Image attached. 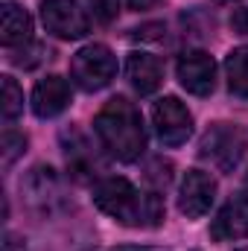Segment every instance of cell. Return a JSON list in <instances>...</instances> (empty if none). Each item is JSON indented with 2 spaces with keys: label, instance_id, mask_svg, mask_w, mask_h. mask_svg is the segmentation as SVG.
<instances>
[{
  "label": "cell",
  "instance_id": "6da1fadb",
  "mask_svg": "<svg viewBox=\"0 0 248 251\" xmlns=\"http://www.w3.org/2000/svg\"><path fill=\"white\" fill-rule=\"evenodd\" d=\"M94 204L128 228H158L164 222V199L155 190H137L128 178L105 176L94 181Z\"/></svg>",
  "mask_w": 248,
  "mask_h": 251
},
{
  "label": "cell",
  "instance_id": "7a4b0ae2",
  "mask_svg": "<svg viewBox=\"0 0 248 251\" xmlns=\"http://www.w3.org/2000/svg\"><path fill=\"white\" fill-rule=\"evenodd\" d=\"M94 131L99 146L123 164L137 161L146 149L143 117L134 108V102H128L125 97H114L99 108V114L94 117Z\"/></svg>",
  "mask_w": 248,
  "mask_h": 251
},
{
  "label": "cell",
  "instance_id": "3957f363",
  "mask_svg": "<svg viewBox=\"0 0 248 251\" xmlns=\"http://www.w3.org/2000/svg\"><path fill=\"white\" fill-rule=\"evenodd\" d=\"M21 196L29 213H35L38 219H53L62 216L64 210H70V196L64 190V181L59 178V173L47 164L32 167L24 181H21Z\"/></svg>",
  "mask_w": 248,
  "mask_h": 251
},
{
  "label": "cell",
  "instance_id": "277c9868",
  "mask_svg": "<svg viewBox=\"0 0 248 251\" xmlns=\"http://www.w3.org/2000/svg\"><path fill=\"white\" fill-rule=\"evenodd\" d=\"M248 149V137L234 123H213L198 140V158L219 173H234Z\"/></svg>",
  "mask_w": 248,
  "mask_h": 251
},
{
  "label": "cell",
  "instance_id": "5b68a950",
  "mask_svg": "<svg viewBox=\"0 0 248 251\" xmlns=\"http://www.w3.org/2000/svg\"><path fill=\"white\" fill-rule=\"evenodd\" d=\"M70 76L88 94L102 91L117 76V56L105 44H88L70 59Z\"/></svg>",
  "mask_w": 248,
  "mask_h": 251
},
{
  "label": "cell",
  "instance_id": "8992f818",
  "mask_svg": "<svg viewBox=\"0 0 248 251\" xmlns=\"http://www.w3.org/2000/svg\"><path fill=\"white\" fill-rule=\"evenodd\" d=\"M41 21H44L47 32H53L56 38H64V41L85 38L91 29V18L79 6V0H44Z\"/></svg>",
  "mask_w": 248,
  "mask_h": 251
},
{
  "label": "cell",
  "instance_id": "52a82bcc",
  "mask_svg": "<svg viewBox=\"0 0 248 251\" xmlns=\"http://www.w3.org/2000/svg\"><path fill=\"white\" fill-rule=\"evenodd\" d=\"M152 126L164 146H181L193 134V114L178 97H164L152 105Z\"/></svg>",
  "mask_w": 248,
  "mask_h": 251
},
{
  "label": "cell",
  "instance_id": "ba28073f",
  "mask_svg": "<svg viewBox=\"0 0 248 251\" xmlns=\"http://www.w3.org/2000/svg\"><path fill=\"white\" fill-rule=\"evenodd\" d=\"M175 76L187 94L193 97H207L216 88V62L204 50H187L178 56Z\"/></svg>",
  "mask_w": 248,
  "mask_h": 251
},
{
  "label": "cell",
  "instance_id": "9c48e42d",
  "mask_svg": "<svg viewBox=\"0 0 248 251\" xmlns=\"http://www.w3.org/2000/svg\"><path fill=\"white\" fill-rule=\"evenodd\" d=\"M216 199V181L204 170H187L178 187V210L187 219H198L210 210Z\"/></svg>",
  "mask_w": 248,
  "mask_h": 251
},
{
  "label": "cell",
  "instance_id": "30bf717a",
  "mask_svg": "<svg viewBox=\"0 0 248 251\" xmlns=\"http://www.w3.org/2000/svg\"><path fill=\"white\" fill-rule=\"evenodd\" d=\"M62 149H64L67 173L76 181H94L99 176V158H97V152L91 149L88 137L79 128H73V126L64 128L62 131Z\"/></svg>",
  "mask_w": 248,
  "mask_h": 251
},
{
  "label": "cell",
  "instance_id": "8fae6325",
  "mask_svg": "<svg viewBox=\"0 0 248 251\" xmlns=\"http://www.w3.org/2000/svg\"><path fill=\"white\" fill-rule=\"evenodd\" d=\"M210 237L216 243L248 240V193H237L222 204V210L210 225Z\"/></svg>",
  "mask_w": 248,
  "mask_h": 251
},
{
  "label": "cell",
  "instance_id": "7c38bea8",
  "mask_svg": "<svg viewBox=\"0 0 248 251\" xmlns=\"http://www.w3.org/2000/svg\"><path fill=\"white\" fill-rule=\"evenodd\" d=\"M70 82L62 79V76H44L38 85H35V91H32V111H35V117H41V120H53V117H59L64 108L70 105Z\"/></svg>",
  "mask_w": 248,
  "mask_h": 251
},
{
  "label": "cell",
  "instance_id": "4fadbf2b",
  "mask_svg": "<svg viewBox=\"0 0 248 251\" xmlns=\"http://www.w3.org/2000/svg\"><path fill=\"white\" fill-rule=\"evenodd\" d=\"M125 79H128V85L140 94V97H149V94H155L158 88H161V82H164V67L161 62L152 56V53H131L128 59H125Z\"/></svg>",
  "mask_w": 248,
  "mask_h": 251
},
{
  "label": "cell",
  "instance_id": "5bb4252c",
  "mask_svg": "<svg viewBox=\"0 0 248 251\" xmlns=\"http://www.w3.org/2000/svg\"><path fill=\"white\" fill-rule=\"evenodd\" d=\"M0 41L3 47H24L29 44V32H32V18L24 6L18 3H3L0 6Z\"/></svg>",
  "mask_w": 248,
  "mask_h": 251
},
{
  "label": "cell",
  "instance_id": "9a60e30c",
  "mask_svg": "<svg viewBox=\"0 0 248 251\" xmlns=\"http://www.w3.org/2000/svg\"><path fill=\"white\" fill-rule=\"evenodd\" d=\"M225 76L234 97L248 100V47H237L225 59Z\"/></svg>",
  "mask_w": 248,
  "mask_h": 251
},
{
  "label": "cell",
  "instance_id": "2e32d148",
  "mask_svg": "<svg viewBox=\"0 0 248 251\" xmlns=\"http://www.w3.org/2000/svg\"><path fill=\"white\" fill-rule=\"evenodd\" d=\"M24 111V91L12 76H3V120L12 123Z\"/></svg>",
  "mask_w": 248,
  "mask_h": 251
},
{
  "label": "cell",
  "instance_id": "e0dca14e",
  "mask_svg": "<svg viewBox=\"0 0 248 251\" xmlns=\"http://www.w3.org/2000/svg\"><path fill=\"white\" fill-rule=\"evenodd\" d=\"M0 146H3V149H0V152H3V167L9 170V167L26 152V134H24V131H15V128H6Z\"/></svg>",
  "mask_w": 248,
  "mask_h": 251
},
{
  "label": "cell",
  "instance_id": "ac0fdd59",
  "mask_svg": "<svg viewBox=\"0 0 248 251\" xmlns=\"http://www.w3.org/2000/svg\"><path fill=\"white\" fill-rule=\"evenodd\" d=\"M50 59V50L44 47V44H24L15 56H12V64H18V67H35V64H41V62H47Z\"/></svg>",
  "mask_w": 248,
  "mask_h": 251
},
{
  "label": "cell",
  "instance_id": "d6986e66",
  "mask_svg": "<svg viewBox=\"0 0 248 251\" xmlns=\"http://www.w3.org/2000/svg\"><path fill=\"white\" fill-rule=\"evenodd\" d=\"M91 3V12L99 24H111L120 12V0H88Z\"/></svg>",
  "mask_w": 248,
  "mask_h": 251
},
{
  "label": "cell",
  "instance_id": "ffe728a7",
  "mask_svg": "<svg viewBox=\"0 0 248 251\" xmlns=\"http://www.w3.org/2000/svg\"><path fill=\"white\" fill-rule=\"evenodd\" d=\"M170 170H173V167H170V164H164V161H155V164L149 167L146 178L152 181V190H155V193H161V190L170 184V178H173V176H170Z\"/></svg>",
  "mask_w": 248,
  "mask_h": 251
},
{
  "label": "cell",
  "instance_id": "44dd1931",
  "mask_svg": "<svg viewBox=\"0 0 248 251\" xmlns=\"http://www.w3.org/2000/svg\"><path fill=\"white\" fill-rule=\"evenodd\" d=\"M231 26H234L237 32L248 35V9H237V12H234V18H231Z\"/></svg>",
  "mask_w": 248,
  "mask_h": 251
},
{
  "label": "cell",
  "instance_id": "7402d4cb",
  "mask_svg": "<svg viewBox=\"0 0 248 251\" xmlns=\"http://www.w3.org/2000/svg\"><path fill=\"white\" fill-rule=\"evenodd\" d=\"M3 251H26V246L18 240V237H12V234H6V240H3Z\"/></svg>",
  "mask_w": 248,
  "mask_h": 251
},
{
  "label": "cell",
  "instance_id": "603a6c76",
  "mask_svg": "<svg viewBox=\"0 0 248 251\" xmlns=\"http://www.w3.org/2000/svg\"><path fill=\"white\" fill-rule=\"evenodd\" d=\"M131 9H149V6H155V3H161V0H125Z\"/></svg>",
  "mask_w": 248,
  "mask_h": 251
},
{
  "label": "cell",
  "instance_id": "cb8c5ba5",
  "mask_svg": "<svg viewBox=\"0 0 248 251\" xmlns=\"http://www.w3.org/2000/svg\"><path fill=\"white\" fill-rule=\"evenodd\" d=\"M108 251H146V249H140V246H117V249H108Z\"/></svg>",
  "mask_w": 248,
  "mask_h": 251
},
{
  "label": "cell",
  "instance_id": "d4e9b609",
  "mask_svg": "<svg viewBox=\"0 0 248 251\" xmlns=\"http://www.w3.org/2000/svg\"><path fill=\"white\" fill-rule=\"evenodd\" d=\"M213 3H237V0H213Z\"/></svg>",
  "mask_w": 248,
  "mask_h": 251
},
{
  "label": "cell",
  "instance_id": "484cf974",
  "mask_svg": "<svg viewBox=\"0 0 248 251\" xmlns=\"http://www.w3.org/2000/svg\"><path fill=\"white\" fill-rule=\"evenodd\" d=\"M246 187H248V176H246Z\"/></svg>",
  "mask_w": 248,
  "mask_h": 251
},
{
  "label": "cell",
  "instance_id": "4316f807",
  "mask_svg": "<svg viewBox=\"0 0 248 251\" xmlns=\"http://www.w3.org/2000/svg\"><path fill=\"white\" fill-rule=\"evenodd\" d=\"M237 251H248V249H237Z\"/></svg>",
  "mask_w": 248,
  "mask_h": 251
}]
</instances>
